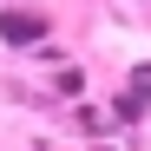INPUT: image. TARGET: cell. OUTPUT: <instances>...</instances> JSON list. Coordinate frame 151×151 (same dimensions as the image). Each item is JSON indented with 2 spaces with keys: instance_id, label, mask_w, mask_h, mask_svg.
<instances>
[{
  "instance_id": "cell-1",
  "label": "cell",
  "mask_w": 151,
  "mask_h": 151,
  "mask_svg": "<svg viewBox=\"0 0 151 151\" xmlns=\"http://www.w3.org/2000/svg\"><path fill=\"white\" fill-rule=\"evenodd\" d=\"M0 33H7L13 46H27V40L46 33V20H33V13H0Z\"/></svg>"
},
{
  "instance_id": "cell-2",
  "label": "cell",
  "mask_w": 151,
  "mask_h": 151,
  "mask_svg": "<svg viewBox=\"0 0 151 151\" xmlns=\"http://www.w3.org/2000/svg\"><path fill=\"white\" fill-rule=\"evenodd\" d=\"M132 79H138V92H151V66H138V72H132Z\"/></svg>"
}]
</instances>
